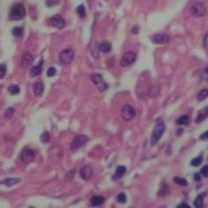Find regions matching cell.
<instances>
[{"label": "cell", "mask_w": 208, "mask_h": 208, "mask_svg": "<svg viewBox=\"0 0 208 208\" xmlns=\"http://www.w3.org/2000/svg\"><path fill=\"white\" fill-rule=\"evenodd\" d=\"M201 78L203 80L208 81V64L206 66V68L202 70V72H201Z\"/></svg>", "instance_id": "cell-33"}, {"label": "cell", "mask_w": 208, "mask_h": 208, "mask_svg": "<svg viewBox=\"0 0 208 208\" xmlns=\"http://www.w3.org/2000/svg\"><path fill=\"white\" fill-rule=\"evenodd\" d=\"M164 131H165V124H164L163 121L162 119H158L156 121L155 126H154L151 135V144L152 146L155 145L159 141V140L164 133Z\"/></svg>", "instance_id": "cell-1"}, {"label": "cell", "mask_w": 208, "mask_h": 208, "mask_svg": "<svg viewBox=\"0 0 208 208\" xmlns=\"http://www.w3.org/2000/svg\"><path fill=\"white\" fill-rule=\"evenodd\" d=\"M189 121H190V119H189L188 115H183L177 120L176 123L178 125H188L189 124Z\"/></svg>", "instance_id": "cell-24"}, {"label": "cell", "mask_w": 208, "mask_h": 208, "mask_svg": "<svg viewBox=\"0 0 208 208\" xmlns=\"http://www.w3.org/2000/svg\"><path fill=\"white\" fill-rule=\"evenodd\" d=\"M40 140L43 143H49L50 141V134L49 132H44L41 136H40Z\"/></svg>", "instance_id": "cell-30"}, {"label": "cell", "mask_w": 208, "mask_h": 208, "mask_svg": "<svg viewBox=\"0 0 208 208\" xmlns=\"http://www.w3.org/2000/svg\"><path fill=\"white\" fill-rule=\"evenodd\" d=\"M26 16V10L22 4H16L15 5L9 13V17L12 20H20Z\"/></svg>", "instance_id": "cell-2"}, {"label": "cell", "mask_w": 208, "mask_h": 208, "mask_svg": "<svg viewBox=\"0 0 208 208\" xmlns=\"http://www.w3.org/2000/svg\"><path fill=\"white\" fill-rule=\"evenodd\" d=\"M14 112H15V111H14L13 108H8V109L5 111V118H6V119H11V118L13 117V115H14Z\"/></svg>", "instance_id": "cell-34"}, {"label": "cell", "mask_w": 208, "mask_h": 208, "mask_svg": "<svg viewBox=\"0 0 208 208\" xmlns=\"http://www.w3.org/2000/svg\"><path fill=\"white\" fill-rule=\"evenodd\" d=\"M136 53L133 51H127L126 53H124L121 59V65L122 67H128L133 65L135 60H136Z\"/></svg>", "instance_id": "cell-6"}, {"label": "cell", "mask_w": 208, "mask_h": 208, "mask_svg": "<svg viewBox=\"0 0 208 208\" xmlns=\"http://www.w3.org/2000/svg\"><path fill=\"white\" fill-rule=\"evenodd\" d=\"M160 91H161V88L159 86H152L150 89L148 94L150 95V97L151 98H157L160 95Z\"/></svg>", "instance_id": "cell-21"}, {"label": "cell", "mask_w": 208, "mask_h": 208, "mask_svg": "<svg viewBox=\"0 0 208 208\" xmlns=\"http://www.w3.org/2000/svg\"><path fill=\"white\" fill-rule=\"evenodd\" d=\"M173 182L179 185H183V186H186L187 185V181L184 178H181V177H173Z\"/></svg>", "instance_id": "cell-29"}, {"label": "cell", "mask_w": 208, "mask_h": 208, "mask_svg": "<svg viewBox=\"0 0 208 208\" xmlns=\"http://www.w3.org/2000/svg\"><path fill=\"white\" fill-rule=\"evenodd\" d=\"M90 78H91L92 82L94 83V85L96 86V88L100 91H104V90H106L108 89V84L103 79V77L100 74H98V73L92 74Z\"/></svg>", "instance_id": "cell-4"}, {"label": "cell", "mask_w": 208, "mask_h": 208, "mask_svg": "<svg viewBox=\"0 0 208 208\" xmlns=\"http://www.w3.org/2000/svg\"><path fill=\"white\" fill-rule=\"evenodd\" d=\"M19 182H20V179L19 178H7V179H5V180L1 181L0 184H5V185L10 187V186H13L16 184H18Z\"/></svg>", "instance_id": "cell-19"}, {"label": "cell", "mask_w": 208, "mask_h": 208, "mask_svg": "<svg viewBox=\"0 0 208 208\" xmlns=\"http://www.w3.org/2000/svg\"><path fill=\"white\" fill-rule=\"evenodd\" d=\"M12 34L16 38H19L23 34V28L22 27H14L12 29Z\"/></svg>", "instance_id": "cell-31"}, {"label": "cell", "mask_w": 208, "mask_h": 208, "mask_svg": "<svg viewBox=\"0 0 208 208\" xmlns=\"http://www.w3.org/2000/svg\"><path fill=\"white\" fill-rule=\"evenodd\" d=\"M117 201L120 203V204H125L126 201H127V198H126V195L125 193H120L118 195H117Z\"/></svg>", "instance_id": "cell-32"}, {"label": "cell", "mask_w": 208, "mask_h": 208, "mask_svg": "<svg viewBox=\"0 0 208 208\" xmlns=\"http://www.w3.org/2000/svg\"><path fill=\"white\" fill-rule=\"evenodd\" d=\"M200 139H201V140H207V139H208V131L205 132L204 133H202V134H201V136H200Z\"/></svg>", "instance_id": "cell-39"}, {"label": "cell", "mask_w": 208, "mask_h": 208, "mask_svg": "<svg viewBox=\"0 0 208 208\" xmlns=\"http://www.w3.org/2000/svg\"><path fill=\"white\" fill-rule=\"evenodd\" d=\"M194 205H195V207L197 208L203 207V206H204V194L199 195L195 199Z\"/></svg>", "instance_id": "cell-23"}, {"label": "cell", "mask_w": 208, "mask_h": 208, "mask_svg": "<svg viewBox=\"0 0 208 208\" xmlns=\"http://www.w3.org/2000/svg\"><path fill=\"white\" fill-rule=\"evenodd\" d=\"M44 90V85L41 83V82H38V83H35L34 86H33V91L35 93V95H41L42 92Z\"/></svg>", "instance_id": "cell-20"}, {"label": "cell", "mask_w": 208, "mask_h": 208, "mask_svg": "<svg viewBox=\"0 0 208 208\" xmlns=\"http://www.w3.org/2000/svg\"><path fill=\"white\" fill-rule=\"evenodd\" d=\"M6 72V67L5 65H0V78H3Z\"/></svg>", "instance_id": "cell-37"}, {"label": "cell", "mask_w": 208, "mask_h": 208, "mask_svg": "<svg viewBox=\"0 0 208 208\" xmlns=\"http://www.w3.org/2000/svg\"><path fill=\"white\" fill-rule=\"evenodd\" d=\"M104 198L102 196H100V195H95L93 197H91L90 199V205L92 206H101L103 203H104Z\"/></svg>", "instance_id": "cell-18"}, {"label": "cell", "mask_w": 208, "mask_h": 208, "mask_svg": "<svg viewBox=\"0 0 208 208\" xmlns=\"http://www.w3.org/2000/svg\"><path fill=\"white\" fill-rule=\"evenodd\" d=\"M99 50L102 53H109L111 51V44L108 41H103L99 45Z\"/></svg>", "instance_id": "cell-17"}, {"label": "cell", "mask_w": 208, "mask_h": 208, "mask_svg": "<svg viewBox=\"0 0 208 208\" xmlns=\"http://www.w3.org/2000/svg\"><path fill=\"white\" fill-rule=\"evenodd\" d=\"M178 208H182V207H185V208H190V206L186 205V204H181V205H178L177 206Z\"/></svg>", "instance_id": "cell-41"}, {"label": "cell", "mask_w": 208, "mask_h": 208, "mask_svg": "<svg viewBox=\"0 0 208 208\" xmlns=\"http://www.w3.org/2000/svg\"><path fill=\"white\" fill-rule=\"evenodd\" d=\"M60 1V0H46V4L48 6H53L57 4H59Z\"/></svg>", "instance_id": "cell-36"}, {"label": "cell", "mask_w": 208, "mask_h": 208, "mask_svg": "<svg viewBox=\"0 0 208 208\" xmlns=\"http://www.w3.org/2000/svg\"><path fill=\"white\" fill-rule=\"evenodd\" d=\"M194 179H195V181H200V180H201L200 173H195V175H194Z\"/></svg>", "instance_id": "cell-40"}, {"label": "cell", "mask_w": 208, "mask_h": 208, "mask_svg": "<svg viewBox=\"0 0 208 208\" xmlns=\"http://www.w3.org/2000/svg\"><path fill=\"white\" fill-rule=\"evenodd\" d=\"M33 61H34L33 56H32L30 53L26 52V53L23 55V57H22V60H21V66H22L23 68H27V67H29V66L33 63Z\"/></svg>", "instance_id": "cell-13"}, {"label": "cell", "mask_w": 208, "mask_h": 208, "mask_svg": "<svg viewBox=\"0 0 208 208\" xmlns=\"http://www.w3.org/2000/svg\"><path fill=\"white\" fill-rule=\"evenodd\" d=\"M202 162H203V156L200 155V156H198V157H195V159H193V160L191 161V165L194 166V167H197V166L201 165Z\"/></svg>", "instance_id": "cell-28"}, {"label": "cell", "mask_w": 208, "mask_h": 208, "mask_svg": "<svg viewBox=\"0 0 208 208\" xmlns=\"http://www.w3.org/2000/svg\"><path fill=\"white\" fill-rule=\"evenodd\" d=\"M132 32H133V33H134V34L138 33V32H139V27H133V29L132 30Z\"/></svg>", "instance_id": "cell-43"}, {"label": "cell", "mask_w": 208, "mask_h": 208, "mask_svg": "<svg viewBox=\"0 0 208 208\" xmlns=\"http://www.w3.org/2000/svg\"><path fill=\"white\" fill-rule=\"evenodd\" d=\"M56 73H57V70H56V69H55L54 67H50V68H49L48 71H47V75H48V77H54V76L56 75Z\"/></svg>", "instance_id": "cell-35"}, {"label": "cell", "mask_w": 208, "mask_h": 208, "mask_svg": "<svg viewBox=\"0 0 208 208\" xmlns=\"http://www.w3.org/2000/svg\"><path fill=\"white\" fill-rule=\"evenodd\" d=\"M74 57H75V53H74L73 49H63L60 52L59 60H60V62L62 65H69L73 61Z\"/></svg>", "instance_id": "cell-3"}, {"label": "cell", "mask_w": 208, "mask_h": 208, "mask_svg": "<svg viewBox=\"0 0 208 208\" xmlns=\"http://www.w3.org/2000/svg\"><path fill=\"white\" fill-rule=\"evenodd\" d=\"M126 173V167L123 166V165H120L116 168L115 170V173H114V176H113V180H118V179H121Z\"/></svg>", "instance_id": "cell-16"}, {"label": "cell", "mask_w": 208, "mask_h": 208, "mask_svg": "<svg viewBox=\"0 0 208 208\" xmlns=\"http://www.w3.org/2000/svg\"><path fill=\"white\" fill-rule=\"evenodd\" d=\"M20 159L26 164H28V163L32 162L33 160L35 159V152H34V151L32 149H29V148H25L21 151Z\"/></svg>", "instance_id": "cell-9"}, {"label": "cell", "mask_w": 208, "mask_h": 208, "mask_svg": "<svg viewBox=\"0 0 208 208\" xmlns=\"http://www.w3.org/2000/svg\"><path fill=\"white\" fill-rule=\"evenodd\" d=\"M50 25L56 28H63L66 26V22L62 16L56 15L50 18Z\"/></svg>", "instance_id": "cell-11"}, {"label": "cell", "mask_w": 208, "mask_h": 208, "mask_svg": "<svg viewBox=\"0 0 208 208\" xmlns=\"http://www.w3.org/2000/svg\"><path fill=\"white\" fill-rule=\"evenodd\" d=\"M93 173V170L89 165H85L83 166L80 171H79V176L83 179V180H89L90 179V177L92 176Z\"/></svg>", "instance_id": "cell-12"}, {"label": "cell", "mask_w": 208, "mask_h": 208, "mask_svg": "<svg viewBox=\"0 0 208 208\" xmlns=\"http://www.w3.org/2000/svg\"><path fill=\"white\" fill-rule=\"evenodd\" d=\"M87 141H88V137H87L86 135L79 134V135L75 136L74 139L72 140L71 143H70V149H71V151H75L78 150V149L81 148Z\"/></svg>", "instance_id": "cell-7"}, {"label": "cell", "mask_w": 208, "mask_h": 208, "mask_svg": "<svg viewBox=\"0 0 208 208\" xmlns=\"http://www.w3.org/2000/svg\"><path fill=\"white\" fill-rule=\"evenodd\" d=\"M150 38L153 44L157 45H164L169 42V37L166 34H155L151 36Z\"/></svg>", "instance_id": "cell-10"}, {"label": "cell", "mask_w": 208, "mask_h": 208, "mask_svg": "<svg viewBox=\"0 0 208 208\" xmlns=\"http://www.w3.org/2000/svg\"><path fill=\"white\" fill-rule=\"evenodd\" d=\"M191 14L195 17H202L206 14V8L204 4L195 2L191 6Z\"/></svg>", "instance_id": "cell-5"}, {"label": "cell", "mask_w": 208, "mask_h": 208, "mask_svg": "<svg viewBox=\"0 0 208 208\" xmlns=\"http://www.w3.org/2000/svg\"><path fill=\"white\" fill-rule=\"evenodd\" d=\"M201 174L205 177H207L208 176V164L207 165H205L202 169H201Z\"/></svg>", "instance_id": "cell-38"}, {"label": "cell", "mask_w": 208, "mask_h": 208, "mask_svg": "<svg viewBox=\"0 0 208 208\" xmlns=\"http://www.w3.org/2000/svg\"><path fill=\"white\" fill-rule=\"evenodd\" d=\"M41 71H42V60L39 62L38 65L34 66V67H32L30 69V70H29V77L30 78L37 77V76H38L41 73Z\"/></svg>", "instance_id": "cell-15"}, {"label": "cell", "mask_w": 208, "mask_h": 208, "mask_svg": "<svg viewBox=\"0 0 208 208\" xmlns=\"http://www.w3.org/2000/svg\"><path fill=\"white\" fill-rule=\"evenodd\" d=\"M76 12H77V14L78 15V16H80L81 18L85 17V16H86V10H85L84 5H79L77 7Z\"/></svg>", "instance_id": "cell-26"}, {"label": "cell", "mask_w": 208, "mask_h": 208, "mask_svg": "<svg viewBox=\"0 0 208 208\" xmlns=\"http://www.w3.org/2000/svg\"><path fill=\"white\" fill-rule=\"evenodd\" d=\"M207 97H208L207 89H201V90L197 93V95H196V99H197L198 101H202V100H204L205 99H206Z\"/></svg>", "instance_id": "cell-22"}, {"label": "cell", "mask_w": 208, "mask_h": 208, "mask_svg": "<svg viewBox=\"0 0 208 208\" xmlns=\"http://www.w3.org/2000/svg\"><path fill=\"white\" fill-rule=\"evenodd\" d=\"M208 117V107H206L204 109H202L201 111H198L196 119H195V122L196 123H200L203 121H205Z\"/></svg>", "instance_id": "cell-14"}, {"label": "cell", "mask_w": 208, "mask_h": 208, "mask_svg": "<svg viewBox=\"0 0 208 208\" xmlns=\"http://www.w3.org/2000/svg\"><path fill=\"white\" fill-rule=\"evenodd\" d=\"M121 115H122V118L124 121H131L135 116V110L133 106L126 104L122 107V111H121Z\"/></svg>", "instance_id": "cell-8"}, {"label": "cell", "mask_w": 208, "mask_h": 208, "mask_svg": "<svg viewBox=\"0 0 208 208\" xmlns=\"http://www.w3.org/2000/svg\"><path fill=\"white\" fill-rule=\"evenodd\" d=\"M8 91L11 95H17L20 92V88L17 85H11L8 88Z\"/></svg>", "instance_id": "cell-27"}, {"label": "cell", "mask_w": 208, "mask_h": 208, "mask_svg": "<svg viewBox=\"0 0 208 208\" xmlns=\"http://www.w3.org/2000/svg\"><path fill=\"white\" fill-rule=\"evenodd\" d=\"M168 191H169L168 185L165 184L164 183H162L161 185H160V191H159V193H158V195H159V196H162V195H166Z\"/></svg>", "instance_id": "cell-25"}, {"label": "cell", "mask_w": 208, "mask_h": 208, "mask_svg": "<svg viewBox=\"0 0 208 208\" xmlns=\"http://www.w3.org/2000/svg\"><path fill=\"white\" fill-rule=\"evenodd\" d=\"M204 44L206 46V45H208V33L206 35V37H205V39H204Z\"/></svg>", "instance_id": "cell-42"}]
</instances>
